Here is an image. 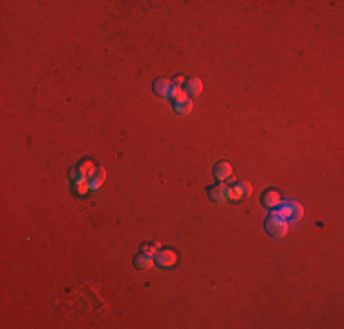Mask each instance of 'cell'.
Here are the masks:
<instances>
[{
  "mask_svg": "<svg viewBox=\"0 0 344 329\" xmlns=\"http://www.w3.org/2000/svg\"><path fill=\"white\" fill-rule=\"evenodd\" d=\"M95 169H97V167H95L90 159L81 161L77 167H73V169L70 170V183L75 185V183H81V181L90 180V178L94 176Z\"/></svg>",
  "mask_w": 344,
  "mask_h": 329,
  "instance_id": "obj_1",
  "label": "cell"
},
{
  "mask_svg": "<svg viewBox=\"0 0 344 329\" xmlns=\"http://www.w3.org/2000/svg\"><path fill=\"white\" fill-rule=\"evenodd\" d=\"M251 192H253V187L249 181H238L233 187H227V200L238 201L242 198H249Z\"/></svg>",
  "mask_w": 344,
  "mask_h": 329,
  "instance_id": "obj_3",
  "label": "cell"
},
{
  "mask_svg": "<svg viewBox=\"0 0 344 329\" xmlns=\"http://www.w3.org/2000/svg\"><path fill=\"white\" fill-rule=\"evenodd\" d=\"M159 242H152V243H145V245H141V252H145V254H148V256H154L157 251H159Z\"/></svg>",
  "mask_w": 344,
  "mask_h": 329,
  "instance_id": "obj_15",
  "label": "cell"
},
{
  "mask_svg": "<svg viewBox=\"0 0 344 329\" xmlns=\"http://www.w3.org/2000/svg\"><path fill=\"white\" fill-rule=\"evenodd\" d=\"M104 180H106V170H104L103 167H97L94 176L90 178V189H99V187L104 183Z\"/></svg>",
  "mask_w": 344,
  "mask_h": 329,
  "instance_id": "obj_12",
  "label": "cell"
},
{
  "mask_svg": "<svg viewBox=\"0 0 344 329\" xmlns=\"http://www.w3.org/2000/svg\"><path fill=\"white\" fill-rule=\"evenodd\" d=\"M185 93H187L189 97H198V95H202V92H204V82L200 81V79L193 77L189 79V81H185Z\"/></svg>",
  "mask_w": 344,
  "mask_h": 329,
  "instance_id": "obj_9",
  "label": "cell"
},
{
  "mask_svg": "<svg viewBox=\"0 0 344 329\" xmlns=\"http://www.w3.org/2000/svg\"><path fill=\"white\" fill-rule=\"evenodd\" d=\"M264 227H266V232L269 236L282 238V236H286V232H287V220H284V218H280L278 214L273 212L271 216L266 220Z\"/></svg>",
  "mask_w": 344,
  "mask_h": 329,
  "instance_id": "obj_2",
  "label": "cell"
},
{
  "mask_svg": "<svg viewBox=\"0 0 344 329\" xmlns=\"http://www.w3.org/2000/svg\"><path fill=\"white\" fill-rule=\"evenodd\" d=\"M207 194L209 198L213 201H216V203H222V201L227 200V187L224 185V183H214V185L207 187Z\"/></svg>",
  "mask_w": 344,
  "mask_h": 329,
  "instance_id": "obj_8",
  "label": "cell"
},
{
  "mask_svg": "<svg viewBox=\"0 0 344 329\" xmlns=\"http://www.w3.org/2000/svg\"><path fill=\"white\" fill-rule=\"evenodd\" d=\"M213 174L220 183H224V181H227L229 178H233V164L227 163V161H220V163L214 164Z\"/></svg>",
  "mask_w": 344,
  "mask_h": 329,
  "instance_id": "obj_6",
  "label": "cell"
},
{
  "mask_svg": "<svg viewBox=\"0 0 344 329\" xmlns=\"http://www.w3.org/2000/svg\"><path fill=\"white\" fill-rule=\"evenodd\" d=\"M72 187H73V192L83 198V196H86L90 191V180L81 181V183H75V185H72Z\"/></svg>",
  "mask_w": 344,
  "mask_h": 329,
  "instance_id": "obj_14",
  "label": "cell"
},
{
  "mask_svg": "<svg viewBox=\"0 0 344 329\" xmlns=\"http://www.w3.org/2000/svg\"><path fill=\"white\" fill-rule=\"evenodd\" d=\"M134 267H136L137 271H150V269L154 267V260H152V256L145 254V252H139V254L134 258Z\"/></svg>",
  "mask_w": 344,
  "mask_h": 329,
  "instance_id": "obj_11",
  "label": "cell"
},
{
  "mask_svg": "<svg viewBox=\"0 0 344 329\" xmlns=\"http://www.w3.org/2000/svg\"><path fill=\"white\" fill-rule=\"evenodd\" d=\"M282 201V196L278 191H275V189H267L266 192H264V198H262V203L267 207V209H276V207L280 205Z\"/></svg>",
  "mask_w": 344,
  "mask_h": 329,
  "instance_id": "obj_10",
  "label": "cell"
},
{
  "mask_svg": "<svg viewBox=\"0 0 344 329\" xmlns=\"http://www.w3.org/2000/svg\"><path fill=\"white\" fill-rule=\"evenodd\" d=\"M172 81L170 79H156L152 82V90L156 93L157 97H170V92H172Z\"/></svg>",
  "mask_w": 344,
  "mask_h": 329,
  "instance_id": "obj_7",
  "label": "cell"
},
{
  "mask_svg": "<svg viewBox=\"0 0 344 329\" xmlns=\"http://www.w3.org/2000/svg\"><path fill=\"white\" fill-rule=\"evenodd\" d=\"M183 82H185V77H183V75H176V77H174V81H172V86H180V88H182Z\"/></svg>",
  "mask_w": 344,
  "mask_h": 329,
  "instance_id": "obj_16",
  "label": "cell"
},
{
  "mask_svg": "<svg viewBox=\"0 0 344 329\" xmlns=\"http://www.w3.org/2000/svg\"><path fill=\"white\" fill-rule=\"evenodd\" d=\"M193 108H194V104H193V99L191 97H187L185 101H182V103L174 104V110H176L180 115H189V113L193 112Z\"/></svg>",
  "mask_w": 344,
  "mask_h": 329,
  "instance_id": "obj_13",
  "label": "cell"
},
{
  "mask_svg": "<svg viewBox=\"0 0 344 329\" xmlns=\"http://www.w3.org/2000/svg\"><path fill=\"white\" fill-rule=\"evenodd\" d=\"M275 214H278V216L284 218V220H298L300 214H302V205L297 203V201H289L282 211L275 212Z\"/></svg>",
  "mask_w": 344,
  "mask_h": 329,
  "instance_id": "obj_5",
  "label": "cell"
},
{
  "mask_svg": "<svg viewBox=\"0 0 344 329\" xmlns=\"http://www.w3.org/2000/svg\"><path fill=\"white\" fill-rule=\"evenodd\" d=\"M156 263L161 269H172L178 263V254L172 249H161L156 252Z\"/></svg>",
  "mask_w": 344,
  "mask_h": 329,
  "instance_id": "obj_4",
  "label": "cell"
}]
</instances>
